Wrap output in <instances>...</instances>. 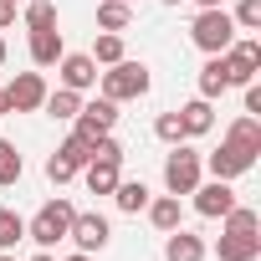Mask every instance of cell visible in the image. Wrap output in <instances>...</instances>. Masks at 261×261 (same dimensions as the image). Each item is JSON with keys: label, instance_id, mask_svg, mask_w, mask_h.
Segmentation results:
<instances>
[{"label": "cell", "instance_id": "obj_17", "mask_svg": "<svg viewBox=\"0 0 261 261\" xmlns=\"http://www.w3.org/2000/svg\"><path fill=\"white\" fill-rule=\"evenodd\" d=\"M82 179H87V190H92V195H113V185H118L123 174H118V164H113V159H87V164H82Z\"/></svg>", "mask_w": 261, "mask_h": 261}, {"label": "cell", "instance_id": "obj_34", "mask_svg": "<svg viewBox=\"0 0 261 261\" xmlns=\"http://www.w3.org/2000/svg\"><path fill=\"white\" fill-rule=\"evenodd\" d=\"M195 6H200V11H215V6H225V0H195Z\"/></svg>", "mask_w": 261, "mask_h": 261}, {"label": "cell", "instance_id": "obj_1", "mask_svg": "<svg viewBox=\"0 0 261 261\" xmlns=\"http://www.w3.org/2000/svg\"><path fill=\"white\" fill-rule=\"evenodd\" d=\"M72 215H77V210H72V200H62V195H57V200H46V205L31 215V225H26V241H36L41 251H51L57 241H67V230H72Z\"/></svg>", "mask_w": 261, "mask_h": 261}, {"label": "cell", "instance_id": "obj_15", "mask_svg": "<svg viewBox=\"0 0 261 261\" xmlns=\"http://www.w3.org/2000/svg\"><path fill=\"white\" fill-rule=\"evenodd\" d=\"M144 210H149V220H154V230H164V236L185 225V210H179V195H159V200H149Z\"/></svg>", "mask_w": 261, "mask_h": 261}, {"label": "cell", "instance_id": "obj_35", "mask_svg": "<svg viewBox=\"0 0 261 261\" xmlns=\"http://www.w3.org/2000/svg\"><path fill=\"white\" fill-rule=\"evenodd\" d=\"M67 261H92V256H87V251H72V256H67Z\"/></svg>", "mask_w": 261, "mask_h": 261}, {"label": "cell", "instance_id": "obj_10", "mask_svg": "<svg viewBox=\"0 0 261 261\" xmlns=\"http://www.w3.org/2000/svg\"><path fill=\"white\" fill-rule=\"evenodd\" d=\"M190 195H195V210H200L205 220H220V215L236 205V190H230V179H210V185H195Z\"/></svg>", "mask_w": 261, "mask_h": 261}, {"label": "cell", "instance_id": "obj_38", "mask_svg": "<svg viewBox=\"0 0 261 261\" xmlns=\"http://www.w3.org/2000/svg\"><path fill=\"white\" fill-rule=\"evenodd\" d=\"M0 261H16V256H11V251H6V256H0Z\"/></svg>", "mask_w": 261, "mask_h": 261}, {"label": "cell", "instance_id": "obj_5", "mask_svg": "<svg viewBox=\"0 0 261 261\" xmlns=\"http://www.w3.org/2000/svg\"><path fill=\"white\" fill-rule=\"evenodd\" d=\"M220 57H225V82H230V87L256 82V72H261V46H256V41H230Z\"/></svg>", "mask_w": 261, "mask_h": 261}, {"label": "cell", "instance_id": "obj_37", "mask_svg": "<svg viewBox=\"0 0 261 261\" xmlns=\"http://www.w3.org/2000/svg\"><path fill=\"white\" fill-rule=\"evenodd\" d=\"M0 62H6V36H0Z\"/></svg>", "mask_w": 261, "mask_h": 261}, {"label": "cell", "instance_id": "obj_19", "mask_svg": "<svg viewBox=\"0 0 261 261\" xmlns=\"http://www.w3.org/2000/svg\"><path fill=\"white\" fill-rule=\"evenodd\" d=\"M57 159H62V164H72V169L82 174V164L92 159V139H82V134H77V128H72V134H67L62 144H57Z\"/></svg>", "mask_w": 261, "mask_h": 261}, {"label": "cell", "instance_id": "obj_20", "mask_svg": "<svg viewBox=\"0 0 261 261\" xmlns=\"http://www.w3.org/2000/svg\"><path fill=\"white\" fill-rule=\"evenodd\" d=\"M225 87H230V82H225V57H210V62L200 67V97H210V102H215Z\"/></svg>", "mask_w": 261, "mask_h": 261}, {"label": "cell", "instance_id": "obj_8", "mask_svg": "<svg viewBox=\"0 0 261 261\" xmlns=\"http://www.w3.org/2000/svg\"><path fill=\"white\" fill-rule=\"evenodd\" d=\"M67 241H77V251H87V256H92V251H102V246L113 241V225H108L97 210H92V215H82V210H77V215H72Z\"/></svg>", "mask_w": 261, "mask_h": 261}, {"label": "cell", "instance_id": "obj_21", "mask_svg": "<svg viewBox=\"0 0 261 261\" xmlns=\"http://www.w3.org/2000/svg\"><path fill=\"white\" fill-rule=\"evenodd\" d=\"M51 118H62V123H72L77 118V108H82V92H72V87H57V92H46V102H41Z\"/></svg>", "mask_w": 261, "mask_h": 261}, {"label": "cell", "instance_id": "obj_30", "mask_svg": "<svg viewBox=\"0 0 261 261\" xmlns=\"http://www.w3.org/2000/svg\"><path fill=\"white\" fill-rule=\"evenodd\" d=\"M46 179H51V185H67V179H77V169H72V164H62V159L51 154V159H46Z\"/></svg>", "mask_w": 261, "mask_h": 261}, {"label": "cell", "instance_id": "obj_28", "mask_svg": "<svg viewBox=\"0 0 261 261\" xmlns=\"http://www.w3.org/2000/svg\"><path fill=\"white\" fill-rule=\"evenodd\" d=\"M230 21H236V31H261V0H241Z\"/></svg>", "mask_w": 261, "mask_h": 261}, {"label": "cell", "instance_id": "obj_7", "mask_svg": "<svg viewBox=\"0 0 261 261\" xmlns=\"http://www.w3.org/2000/svg\"><path fill=\"white\" fill-rule=\"evenodd\" d=\"M77 134L82 139H97V134H113V123H118V102L113 97H92V102H82L77 108Z\"/></svg>", "mask_w": 261, "mask_h": 261}, {"label": "cell", "instance_id": "obj_22", "mask_svg": "<svg viewBox=\"0 0 261 261\" xmlns=\"http://www.w3.org/2000/svg\"><path fill=\"white\" fill-rule=\"evenodd\" d=\"M134 11H128V0H97V26L102 31H128Z\"/></svg>", "mask_w": 261, "mask_h": 261}, {"label": "cell", "instance_id": "obj_13", "mask_svg": "<svg viewBox=\"0 0 261 261\" xmlns=\"http://www.w3.org/2000/svg\"><path fill=\"white\" fill-rule=\"evenodd\" d=\"M179 128H185V139H200V134H210V128H215V108H210V97H195V102H185V108H179Z\"/></svg>", "mask_w": 261, "mask_h": 261}, {"label": "cell", "instance_id": "obj_32", "mask_svg": "<svg viewBox=\"0 0 261 261\" xmlns=\"http://www.w3.org/2000/svg\"><path fill=\"white\" fill-rule=\"evenodd\" d=\"M11 21H16V0H0V31H6Z\"/></svg>", "mask_w": 261, "mask_h": 261}, {"label": "cell", "instance_id": "obj_11", "mask_svg": "<svg viewBox=\"0 0 261 261\" xmlns=\"http://www.w3.org/2000/svg\"><path fill=\"white\" fill-rule=\"evenodd\" d=\"M62 87H72V92H87V87H97V62L87 57V51H62Z\"/></svg>", "mask_w": 261, "mask_h": 261}, {"label": "cell", "instance_id": "obj_27", "mask_svg": "<svg viewBox=\"0 0 261 261\" xmlns=\"http://www.w3.org/2000/svg\"><path fill=\"white\" fill-rule=\"evenodd\" d=\"M26 26H31V31L57 26V6H51V0H26Z\"/></svg>", "mask_w": 261, "mask_h": 261}, {"label": "cell", "instance_id": "obj_31", "mask_svg": "<svg viewBox=\"0 0 261 261\" xmlns=\"http://www.w3.org/2000/svg\"><path fill=\"white\" fill-rule=\"evenodd\" d=\"M246 113L261 118V87H256V82H246Z\"/></svg>", "mask_w": 261, "mask_h": 261}, {"label": "cell", "instance_id": "obj_6", "mask_svg": "<svg viewBox=\"0 0 261 261\" xmlns=\"http://www.w3.org/2000/svg\"><path fill=\"white\" fill-rule=\"evenodd\" d=\"M205 164H210V174H215V179H241V174L256 164V149H246V144L225 139V144H220V149H215Z\"/></svg>", "mask_w": 261, "mask_h": 261}, {"label": "cell", "instance_id": "obj_29", "mask_svg": "<svg viewBox=\"0 0 261 261\" xmlns=\"http://www.w3.org/2000/svg\"><path fill=\"white\" fill-rule=\"evenodd\" d=\"M154 134H159L164 144H185V128H179V113H159V118H154Z\"/></svg>", "mask_w": 261, "mask_h": 261}, {"label": "cell", "instance_id": "obj_33", "mask_svg": "<svg viewBox=\"0 0 261 261\" xmlns=\"http://www.w3.org/2000/svg\"><path fill=\"white\" fill-rule=\"evenodd\" d=\"M6 113H16V108H11V97H6V87H0V118H6Z\"/></svg>", "mask_w": 261, "mask_h": 261}, {"label": "cell", "instance_id": "obj_16", "mask_svg": "<svg viewBox=\"0 0 261 261\" xmlns=\"http://www.w3.org/2000/svg\"><path fill=\"white\" fill-rule=\"evenodd\" d=\"M164 261H205V241L179 225V230H169V241H164Z\"/></svg>", "mask_w": 261, "mask_h": 261}, {"label": "cell", "instance_id": "obj_18", "mask_svg": "<svg viewBox=\"0 0 261 261\" xmlns=\"http://www.w3.org/2000/svg\"><path fill=\"white\" fill-rule=\"evenodd\" d=\"M113 205H118L123 215H139V210L149 205V185H144V179H118V185H113Z\"/></svg>", "mask_w": 261, "mask_h": 261}, {"label": "cell", "instance_id": "obj_3", "mask_svg": "<svg viewBox=\"0 0 261 261\" xmlns=\"http://www.w3.org/2000/svg\"><path fill=\"white\" fill-rule=\"evenodd\" d=\"M149 82H154V77H149L144 62H128V57H123V62H113V67L102 72V97H113V102H134V97L149 92Z\"/></svg>", "mask_w": 261, "mask_h": 261}, {"label": "cell", "instance_id": "obj_14", "mask_svg": "<svg viewBox=\"0 0 261 261\" xmlns=\"http://www.w3.org/2000/svg\"><path fill=\"white\" fill-rule=\"evenodd\" d=\"M62 51H67V41H62V31H57V26L31 31V62H36V67H57V62H62Z\"/></svg>", "mask_w": 261, "mask_h": 261}, {"label": "cell", "instance_id": "obj_4", "mask_svg": "<svg viewBox=\"0 0 261 261\" xmlns=\"http://www.w3.org/2000/svg\"><path fill=\"white\" fill-rule=\"evenodd\" d=\"M190 41H195L205 57H220V51L236 41V21H230L220 6H215V11H200V16H195V26H190Z\"/></svg>", "mask_w": 261, "mask_h": 261}, {"label": "cell", "instance_id": "obj_36", "mask_svg": "<svg viewBox=\"0 0 261 261\" xmlns=\"http://www.w3.org/2000/svg\"><path fill=\"white\" fill-rule=\"evenodd\" d=\"M31 261H57V256H51V251H41V256H31Z\"/></svg>", "mask_w": 261, "mask_h": 261}, {"label": "cell", "instance_id": "obj_2", "mask_svg": "<svg viewBox=\"0 0 261 261\" xmlns=\"http://www.w3.org/2000/svg\"><path fill=\"white\" fill-rule=\"evenodd\" d=\"M205 174V154L190 149V144H169V159H164V190L169 195H190Z\"/></svg>", "mask_w": 261, "mask_h": 261}, {"label": "cell", "instance_id": "obj_25", "mask_svg": "<svg viewBox=\"0 0 261 261\" xmlns=\"http://www.w3.org/2000/svg\"><path fill=\"white\" fill-rule=\"evenodd\" d=\"M87 57H92V62H102V67H113V62H123L128 51H123V36H118V31H102V36L92 41V51H87Z\"/></svg>", "mask_w": 261, "mask_h": 261}, {"label": "cell", "instance_id": "obj_23", "mask_svg": "<svg viewBox=\"0 0 261 261\" xmlns=\"http://www.w3.org/2000/svg\"><path fill=\"white\" fill-rule=\"evenodd\" d=\"M21 241H26V220L11 205H0V251H16Z\"/></svg>", "mask_w": 261, "mask_h": 261}, {"label": "cell", "instance_id": "obj_39", "mask_svg": "<svg viewBox=\"0 0 261 261\" xmlns=\"http://www.w3.org/2000/svg\"><path fill=\"white\" fill-rule=\"evenodd\" d=\"M164 6H179V0H164Z\"/></svg>", "mask_w": 261, "mask_h": 261}, {"label": "cell", "instance_id": "obj_26", "mask_svg": "<svg viewBox=\"0 0 261 261\" xmlns=\"http://www.w3.org/2000/svg\"><path fill=\"white\" fill-rule=\"evenodd\" d=\"M21 174H26V164H21L16 144H6V139H0V190H6V185H21Z\"/></svg>", "mask_w": 261, "mask_h": 261}, {"label": "cell", "instance_id": "obj_9", "mask_svg": "<svg viewBox=\"0 0 261 261\" xmlns=\"http://www.w3.org/2000/svg\"><path fill=\"white\" fill-rule=\"evenodd\" d=\"M6 97H11L16 113H36V108L46 102V77H41V72H16V82L6 87Z\"/></svg>", "mask_w": 261, "mask_h": 261}, {"label": "cell", "instance_id": "obj_12", "mask_svg": "<svg viewBox=\"0 0 261 261\" xmlns=\"http://www.w3.org/2000/svg\"><path fill=\"white\" fill-rule=\"evenodd\" d=\"M215 256H220V261H256V256H261V236H256V230H225V236L215 241Z\"/></svg>", "mask_w": 261, "mask_h": 261}, {"label": "cell", "instance_id": "obj_24", "mask_svg": "<svg viewBox=\"0 0 261 261\" xmlns=\"http://www.w3.org/2000/svg\"><path fill=\"white\" fill-rule=\"evenodd\" d=\"M225 139H236V144H246V149H256V154H261V118L241 113V118L225 128Z\"/></svg>", "mask_w": 261, "mask_h": 261}]
</instances>
